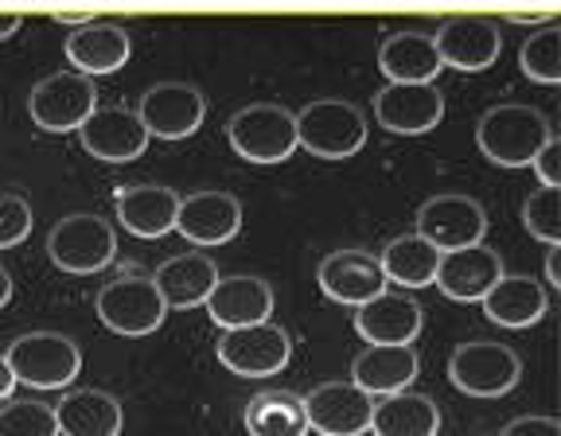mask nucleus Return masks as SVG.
Here are the masks:
<instances>
[{
    "label": "nucleus",
    "instance_id": "19",
    "mask_svg": "<svg viewBox=\"0 0 561 436\" xmlns=\"http://www.w3.org/2000/svg\"><path fill=\"white\" fill-rule=\"evenodd\" d=\"M210 320L219 323L222 332H234V328H254L265 323L273 312V288L270 280L250 277V273H230L219 277V285L210 288L207 305Z\"/></svg>",
    "mask_w": 561,
    "mask_h": 436
},
{
    "label": "nucleus",
    "instance_id": "15",
    "mask_svg": "<svg viewBox=\"0 0 561 436\" xmlns=\"http://www.w3.org/2000/svg\"><path fill=\"white\" fill-rule=\"evenodd\" d=\"M79 140L90 157L105 160V164H129L149 149V133L125 105H98L94 114L82 122Z\"/></svg>",
    "mask_w": 561,
    "mask_h": 436
},
{
    "label": "nucleus",
    "instance_id": "24",
    "mask_svg": "<svg viewBox=\"0 0 561 436\" xmlns=\"http://www.w3.org/2000/svg\"><path fill=\"white\" fill-rule=\"evenodd\" d=\"M370 433L375 436H437L440 410L430 393H417V390L386 393L382 402H375V413H370Z\"/></svg>",
    "mask_w": 561,
    "mask_h": 436
},
{
    "label": "nucleus",
    "instance_id": "38",
    "mask_svg": "<svg viewBox=\"0 0 561 436\" xmlns=\"http://www.w3.org/2000/svg\"><path fill=\"white\" fill-rule=\"evenodd\" d=\"M511 24H553V12H511Z\"/></svg>",
    "mask_w": 561,
    "mask_h": 436
},
{
    "label": "nucleus",
    "instance_id": "3",
    "mask_svg": "<svg viewBox=\"0 0 561 436\" xmlns=\"http://www.w3.org/2000/svg\"><path fill=\"white\" fill-rule=\"evenodd\" d=\"M230 149L250 164H280L297 152V117L277 102L242 105L227 122Z\"/></svg>",
    "mask_w": 561,
    "mask_h": 436
},
{
    "label": "nucleus",
    "instance_id": "41",
    "mask_svg": "<svg viewBox=\"0 0 561 436\" xmlns=\"http://www.w3.org/2000/svg\"><path fill=\"white\" fill-rule=\"evenodd\" d=\"M55 20H59V24H70V27H82V24H90V12H55Z\"/></svg>",
    "mask_w": 561,
    "mask_h": 436
},
{
    "label": "nucleus",
    "instance_id": "11",
    "mask_svg": "<svg viewBox=\"0 0 561 436\" xmlns=\"http://www.w3.org/2000/svg\"><path fill=\"white\" fill-rule=\"evenodd\" d=\"M133 114L140 117L149 137L184 140L203 125L207 102H203V94L192 82H157V87H149L140 94V105Z\"/></svg>",
    "mask_w": 561,
    "mask_h": 436
},
{
    "label": "nucleus",
    "instance_id": "34",
    "mask_svg": "<svg viewBox=\"0 0 561 436\" xmlns=\"http://www.w3.org/2000/svg\"><path fill=\"white\" fill-rule=\"evenodd\" d=\"M32 234V203L24 195H0V250H12Z\"/></svg>",
    "mask_w": 561,
    "mask_h": 436
},
{
    "label": "nucleus",
    "instance_id": "40",
    "mask_svg": "<svg viewBox=\"0 0 561 436\" xmlns=\"http://www.w3.org/2000/svg\"><path fill=\"white\" fill-rule=\"evenodd\" d=\"M20 24H24L20 12H0V39H9L12 32H20Z\"/></svg>",
    "mask_w": 561,
    "mask_h": 436
},
{
    "label": "nucleus",
    "instance_id": "26",
    "mask_svg": "<svg viewBox=\"0 0 561 436\" xmlns=\"http://www.w3.org/2000/svg\"><path fill=\"white\" fill-rule=\"evenodd\" d=\"M59 436H117L122 433V402L105 390H70L55 405Z\"/></svg>",
    "mask_w": 561,
    "mask_h": 436
},
{
    "label": "nucleus",
    "instance_id": "6",
    "mask_svg": "<svg viewBox=\"0 0 561 436\" xmlns=\"http://www.w3.org/2000/svg\"><path fill=\"white\" fill-rule=\"evenodd\" d=\"M518 375H523L518 355L495 340L460 343L448 358V378L468 398H503L507 390H515Z\"/></svg>",
    "mask_w": 561,
    "mask_h": 436
},
{
    "label": "nucleus",
    "instance_id": "2",
    "mask_svg": "<svg viewBox=\"0 0 561 436\" xmlns=\"http://www.w3.org/2000/svg\"><path fill=\"white\" fill-rule=\"evenodd\" d=\"M297 117V149L320 160H347L367 145V117L343 97L308 102Z\"/></svg>",
    "mask_w": 561,
    "mask_h": 436
},
{
    "label": "nucleus",
    "instance_id": "35",
    "mask_svg": "<svg viewBox=\"0 0 561 436\" xmlns=\"http://www.w3.org/2000/svg\"><path fill=\"white\" fill-rule=\"evenodd\" d=\"M530 168H535V175L542 180V187H561V140L550 137L538 149V157L530 160Z\"/></svg>",
    "mask_w": 561,
    "mask_h": 436
},
{
    "label": "nucleus",
    "instance_id": "13",
    "mask_svg": "<svg viewBox=\"0 0 561 436\" xmlns=\"http://www.w3.org/2000/svg\"><path fill=\"white\" fill-rule=\"evenodd\" d=\"M440 55V67L465 70V74H480L503 51V32L495 20L488 16H448L433 35Z\"/></svg>",
    "mask_w": 561,
    "mask_h": 436
},
{
    "label": "nucleus",
    "instance_id": "29",
    "mask_svg": "<svg viewBox=\"0 0 561 436\" xmlns=\"http://www.w3.org/2000/svg\"><path fill=\"white\" fill-rule=\"evenodd\" d=\"M245 428L250 436H308L305 398L293 390H265L245 405Z\"/></svg>",
    "mask_w": 561,
    "mask_h": 436
},
{
    "label": "nucleus",
    "instance_id": "42",
    "mask_svg": "<svg viewBox=\"0 0 561 436\" xmlns=\"http://www.w3.org/2000/svg\"><path fill=\"white\" fill-rule=\"evenodd\" d=\"M9 300H12V273L0 265V308L9 305Z\"/></svg>",
    "mask_w": 561,
    "mask_h": 436
},
{
    "label": "nucleus",
    "instance_id": "14",
    "mask_svg": "<svg viewBox=\"0 0 561 436\" xmlns=\"http://www.w3.org/2000/svg\"><path fill=\"white\" fill-rule=\"evenodd\" d=\"M308 428L320 436H363L370 433L375 398L363 393L355 382H320L305 393Z\"/></svg>",
    "mask_w": 561,
    "mask_h": 436
},
{
    "label": "nucleus",
    "instance_id": "25",
    "mask_svg": "<svg viewBox=\"0 0 561 436\" xmlns=\"http://www.w3.org/2000/svg\"><path fill=\"white\" fill-rule=\"evenodd\" d=\"M378 70L390 82H433L440 74V55L430 32H394L378 47Z\"/></svg>",
    "mask_w": 561,
    "mask_h": 436
},
{
    "label": "nucleus",
    "instance_id": "32",
    "mask_svg": "<svg viewBox=\"0 0 561 436\" xmlns=\"http://www.w3.org/2000/svg\"><path fill=\"white\" fill-rule=\"evenodd\" d=\"M0 436H59L55 405L32 402V398L0 405Z\"/></svg>",
    "mask_w": 561,
    "mask_h": 436
},
{
    "label": "nucleus",
    "instance_id": "8",
    "mask_svg": "<svg viewBox=\"0 0 561 436\" xmlns=\"http://www.w3.org/2000/svg\"><path fill=\"white\" fill-rule=\"evenodd\" d=\"M98 110V90L90 79L75 74V70H59L47 74L44 82H35L27 94V114L44 133H79L82 122Z\"/></svg>",
    "mask_w": 561,
    "mask_h": 436
},
{
    "label": "nucleus",
    "instance_id": "37",
    "mask_svg": "<svg viewBox=\"0 0 561 436\" xmlns=\"http://www.w3.org/2000/svg\"><path fill=\"white\" fill-rule=\"evenodd\" d=\"M12 390H16V375H12L9 358L0 355V402H9V398H12Z\"/></svg>",
    "mask_w": 561,
    "mask_h": 436
},
{
    "label": "nucleus",
    "instance_id": "16",
    "mask_svg": "<svg viewBox=\"0 0 561 436\" xmlns=\"http://www.w3.org/2000/svg\"><path fill=\"white\" fill-rule=\"evenodd\" d=\"M316 280L324 288V297H332L335 305H351V308H363L367 300L386 292L382 265H378V257L367 250L328 253L324 262H320V269H316Z\"/></svg>",
    "mask_w": 561,
    "mask_h": 436
},
{
    "label": "nucleus",
    "instance_id": "9",
    "mask_svg": "<svg viewBox=\"0 0 561 436\" xmlns=\"http://www.w3.org/2000/svg\"><path fill=\"white\" fill-rule=\"evenodd\" d=\"M413 234L425 238L437 253L468 250V245H480L488 234V210L472 195H433L421 203Z\"/></svg>",
    "mask_w": 561,
    "mask_h": 436
},
{
    "label": "nucleus",
    "instance_id": "17",
    "mask_svg": "<svg viewBox=\"0 0 561 436\" xmlns=\"http://www.w3.org/2000/svg\"><path fill=\"white\" fill-rule=\"evenodd\" d=\"M175 230L195 245H222L242 230V203H238L230 192L180 195Z\"/></svg>",
    "mask_w": 561,
    "mask_h": 436
},
{
    "label": "nucleus",
    "instance_id": "39",
    "mask_svg": "<svg viewBox=\"0 0 561 436\" xmlns=\"http://www.w3.org/2000/svg\"><path fill=\"white\" fill-rule=\"evenodd\" d=\"M558 253H561V245H546V280H550L553 288H561V277H558Z\"/></svg>",
    "mask_w": 561,
    "mask_h": 436
},
{
    "label": "nucleus",
    "instance_id": "23",
    "mask_svg": "<svg viewBox=\"0 0 561 436\" xmlns=\"http://www.w3.org/2000/svg\"><path fill=\"white\" fill-rule=\"evenodd\" d=\"M114 207L122 227L137 238H164L168 230H175V207H180V195L172 187L160 184H129L117 187Z\"/></svg>",
    "mask_w": 561,
    "mask_h": 436
},
{
    "label": "nucleus",
    "instance_id": "5",
    "mask_svg": "<svg viewBox=\"0 0 561 436\" xmlns=\"http://www.w3.org/2000/svg\"><path fill=\"white\" fill-rule=\"evenodd\" d=\"M114 253H117L114 227H110L105 218L87 215V210L59 218L51 227V234H47V257H51L62 273L87 277V273H98L114 262Z\"/></svg>",
    "mask_w": 561,
    "mask_h": 436
},
{
    "label": "nucleus",
    "instance_id": "7",
    "mask_svg": "<svg viewBox=\"0 0 561 436\" xmlns=\"http://www.w3.org/2000/svg\"><path fill=\"white\" fill-rule=\"evenodd\" d=\"M168 308L145 273H122L98 292V320L117 335H149L164 323Z\"/></svg>",
    "mask_w": 561,
    "mask_h": 436
},
{
    "label": "nucleus",
    "instance_id": "1",
    "mask_svg": "<svg viewBox=\"0 0 561 436\" xmlns=\"http://www.w3.org/2000/svg\"><path fill=\"white\" fill-rule=\"evenodd\" d=\"M550 137H553V125L546 122L542 110L523 102L491 105L488 114L480 117V125H476L480 152L491 164H503V168H526Z\"/></svg>",
    "mask_w": 561,
    "mask_h": 436
},
{
    "label": "nucleus",
    "instance_id": "12",
    "mask_svg": "<svg viewBox=\"0 0 561 436\" xmlns=\"http://www.w3.org/2000/svg\"><path fill=\"white\" fill-rule=\"evenodd\" d=\"M445 117V94L437 82H390L375 94V122L398 137L430 133Z\"/></svg>",
    "mask_w": 561,
    "mask_h": 436
},
{
    "label": "nucleus",
    "instance_id": "20",
    "mask_svg": "<svg viewBox=\"0 0 561 436\" xmlns=\"http://www.w3.org/2000/svg\"><path fill=\"white\" fill-rule=\"evenodd\" d=\"M503 277V257L488 245H468V250H448L440 253L437 277L433 285L445 292L448 300H483Z\"/></svg>",
    "mask_w": 561,
    "mask_h": 436
},
{
    "label": "nucleus",
    "instance_id": "4",
    "mask_svg": "<svg viewBox=\"0 0 561 436\" xmlns=\"http://www.w3.org/2000/svg\"><path fill=\"white\" fill-rule=\"evenodd\" d=\"M16 382H27L35 390H62L79 378L82 355L75 347V340L59 332H27L20 340L9 343L4 351Z\"/></svg>",
    "mask_w": 561,
    "mask_h": 436
},
{
    "label": "nucleus",
    "instance_id": "18",
    "mask_svg": "<svg viewBox=\"0 0 561 436\" xmlns=\"http://www.w3.org/2000/svg\"><path fill=\"white\" fill-rule=\"evenodd\" d=\"M67 62H75V74L94 82L98 74H114L129 62L133 44L117 20H90L67 35Z\"/></svg>",
    "mask_w": 561,
    "mask_h": 436
},
{
    "label": "nucleus",
    "instance_id": "28",
    "mask_svg": "<svg viewBox=\"0 0 561 436\" xmlns=\"http://www.w3.org/2000/svg\"><path fill=\"white\" fill-rule=\"evenodd\" d=\"M480 305H483V315H488L491 323H500V328H530V323H538L546 315L550 300H546V288L538 285L535 277H518V273L507 277V273H503Z\"/></svg>",
    "mask_w": 561,
    "mask_h": 436
},
{
    "label": "nucleus",
    "instance_id": "30",
    "mask_svg": "<svg viewBox=\"0 0 561 436\" xmlns=\"http://www.w3.org/2000/svg\"><path fill=\"white\" fill-rule=\"evenodd\" d=\"M378 265H382V277L394 280L402 288H425L433 285L440 265V253L433 250L425 238L417 234H398L386 242V250L378 253Z\"/></svg>",
    "mask_w": 561,
    "mask_h": 436
},
{
    "label": "nucleus",
    "instance_id": "33",
    "mask_svg": "<svg viewBox=\"0 0 561 436\" xmlns=\"http://www.w3.org/2000/svg\"><path fill=\"white\" fill-rule=\"evenodd\" d=\"M523 227L546 245H561V187H538L523 203Z\"/></svg>",
    "mask_w": 561,
    "mask_h": 436
},
{
    "label": "nucleus",
    "instance_id": "21",
    "mask_svg": "<svg viewBox=\"0 0 561 436\" xmlns=\"http://www.w3.org/2000/svg\"><path fill=\"white\" fill-rule=\"evenodd\" d=\"M355 332L370 347H410L421 332V305L410 292H382L355 312Z\"/></svg>",
    "mask_w": 561,
    "mask_h": 436
},
{
    "label": "nucleus",
    "instance_id": "10",
    "mask_svg": "<svg viewBox=\"0 0 561 436\" xmlns=\"http://www.w3.org/2000/svg\"><path fill=\"white\" fill-rule=\"evenodd\" d=\"M293 358V340L280 323L265 320L254 328H234L222 332L219 340V363L242 378H270L280 375Z\"/></svg>",
    "mask_w": 561,
    "mask_h": 436
},
{
    "label": "nucleus",
    "instance_id": "31",
    "mask_svg": "<svg viewBox=\"0 0 561 436\" xmlns=\"http://www.w3.org/2000/svg\"><path fill=\"white\" fill-rule=\"evenodd\" d=\"M518 67H523L526 79L553 87L561 82V27L546 24L542 32L526 35L523 47H518Z\"/></svg>",
    "mask_w": 561,
    "mask_h": 436
},
{
    "label": "nucleus",
    "instance_id": "36",
    "mask_svg": "<svg viewBox=\"0 0 561 436\" xmlns=\"http://www.w3.org/2000/svg\"><path fill=\"white\" fill-rule=\"evenodd\" d=\"M500 436H561V421L558 417H538V413H526V417H515L511 425H503Z\"/></svg>",
    "mask_w": 561,
    "mask_h": 436
},
{
    "label": "nucleus",
    "instance_id": "27",
    "mask_svg": "<svg viewBox=\"0 0 561 436\" xmlns=\"http://www.w3.org/2000/svg\"><path fill=\"white\" fill-rule=\"evenodd\" d=\"M417 378V355L413 347H367L351 363V382L363 393H402Z\"/></svg>",
    "mask_w": 561,
    "mask_h": 436
},
{
    "label": "nucleus",
    "instance_id": "22",
    "mask_svg": "<svg viewBox=\"0 0 561 436\" xmlns=\"http://www.w3.org/2000/svg\"><path fill=\"white\" fill-rule=\"evenodd\" d=\"M152 285H157L164 308H180V312L203 308L210 297V288L219 285V265L199 250L175 253V257H168L164 265H157Z\"/></svg>",
    "mask_w": 561,
    "mask_h": 436
}]
</instances>
